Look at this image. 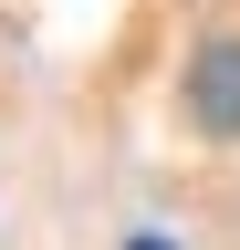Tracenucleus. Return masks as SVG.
Masks as SVG:
<instances>
[{
    "instance_id": "1",
    "label": "nucleus",
    "mask_w": 240,
    "mask_h": 250,
    "mask_svg": "<svg viewBox=\"0 0 240 250\" xmlns=\"http://www.w3.org/2000/svg\"><path fill=\"white\" fill-rule=\"evenodd\" d=\"M177 104H188L198 136H240V31H198L188 73H177Z\"/></svg>"
},
{
    "instance_id": "2",
    "label": "nucleus",
    "mask_w": 240,
    "mask_h": 250,
    "mask_svg": "<svg viewBox=\"0 0 240 250\" xmlns=\"http://www.w3.org/2000/svg\"><path fill=\"white\" fill-rule=\"evenodd\" d=\"M126 250H177V240H157V229H136V240H126Z\"/></svg>"
}]
</instances>
